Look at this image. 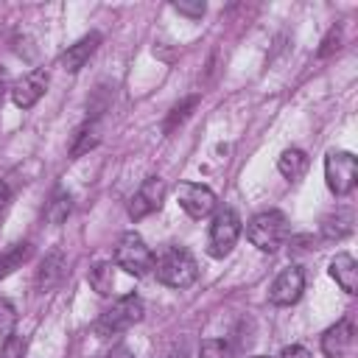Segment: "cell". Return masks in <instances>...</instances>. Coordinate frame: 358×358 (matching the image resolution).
<instances>
[{"label":"cell","mask_w":358,"mask_h":358,"mask_svg":"<svg viewBox=\"0 0 358 358\" xmlns=\"http://www.w3.org/2000/svg\"><path fill=\"white\" fill-rule=\"evenodd\" d=\"M154 271H157V280L162 285H168V288H187L199 277L196 257L185 246H168V249H162V255L154 260Z\"/></svg>","instance_id":"6da1fadb"},{"label":"cell","mask_w":358,"mask_h":358,"mask_svg":"<svg viewBox=\"0 0 358 358\" xmlns=\"http://www.w3.org/2000/svg\"><path fill=\"white\" fill-rule=\"evenodd\" d=\"M288 232H291V224L280 210H263L246 224V238L260 252H277L288 241Z\"/></svg>","instance_id":"7a4b0ae2"},{"label":"cell","mask_w":358,"mask_h":358,"mask_svg":"<svg viewBox=\"0 0 358 358\" xmlns=\"http://www.w3.org/2000/svg\"><path fill=\"white\" fill-rule=\"evenodd\" d=\"M143 299L137 296V294H126V296H120L109 310H103L98 319H95V324H92V330L101 336V338H106V336H117V333H123V330H129L131 324H137L140 319H143Z\"/></svg>","instance_id":"3957f363"},{"label":"cell","mask_w":358,"mask_h":358,"mask_svg":"<svg viewBox=\"0 0 358 358\" xmlns=\"http://www.w3.org/2000/svg\"><path fill=\"white\" fill-rule=\"evenodd\" d=\"M115 266L131 277H145L154 271V252L137 232H123L115 246Z\"/></svg>","instance_id":"277c9868"},{"label":"cell","mask_w":358,"mask_h":358,"mask_svg":"<svg viewBox=\"0 0 358 358\" xmlns=\"http://www.w3.org/2000/svg\"><path fill=\"white\" fill-rule=\"evenodd\" d=\"M324 179L330 193L336 196H347L352 193L355 182H358V159L352 151H327L324 157Z\"/></svg>","instance_id":"5b68a950"},{"label":"cell","mask_w":358,"mask_h":358,"mask_svg":"<svg viewBox=\"0 0 358 358\" xmlns=\"http://www.w3.org/2000/svg\"><path fill=\"white\" fill-rule=\"evenodd\" d=\"M241 235V218L232 207H224L213 215L210 224V235H207V252L210 257H227L232 252V246L238 243Z\"/></svg>","instance_id":"8992f818"},{"label":"cell","mask_w":358,"mask_h":358,"mask_svg":"<svg viewBox=\"0 0 358 358\" xmlns=\"http://www.w3.org/2000/svg\"><path fill=\"white\" fill-rule=\"evenodd\" d=\"M165 182L159 179V176H148L140 187H137V193L129 199V215L134 218V221H140V218H145V215H151V213H157L159 207H162V201H165Z\"/></svg>","instance_id":"52a82bcc"},{"label":"cell","mask_w":358,"mask_h":358,"mask_svg":"<svg viewBox=\"0 0 358 358\" xmlns=\"http://www.w3.org/2000/svg\"><path fill=\"white\" fill-rule=\"evenodd\" d=\"M176 199L179 207L190 215V218H207L215 210V193L207 185H196V182H182L176 187Z\"/></svg>","instance_id":"ba28073f"},{"label":"cell","mask_w":358,"mask_h":358,"mask_svg":"<svg viewBox=\"0 0 358 358\" xmlns=\"http://www.w3.org/2000/svg\"><path fill=\"white\" fill-rule=\"evenodd\" d=\"M302 291H305V274H302V268L299 266H288V268H282L274 277V282L268 288V299H271V305L288 308V305H294L302 296Z\"/></svg>","instance_id":"9c48e42d"},{"label":"cell","mask_w":358,"mask_h":358,"mask_svg":"<svg viewBox=\"0 0 358 358\" xmlns=\"http://www.w3.org/2000/svg\"><path fill=\"white\" fill-rule=\"evenodd\" d=\"M45 90H48V70H42V67L25 73L22 78H17V81L8 87L11 101H14V106H20V109H31V106L45 95Z\"/></svg>","instance_id":"30bf717a"},{"label":"cell","mask_w":358,"mask_h":358,"mask_svg":"<svg viewBox=\"0 0 358 358\" xmlns=\"http://www.w3.org/2000/svg\"><path fill=\"white\" fill-rule=\"evenodd\" d=\"M352 338H355V327L350 319H338L336 324H330L324 333H322V352L327 358H341L350 347H352Z\"/></svg>","instance_id":"8fae6325"},{"label":"cell","mask_w":358,"mask_h":358,"mask_svg":"<svg viewBox=\"0 0 358 358\" xmlns=\"http://www.w3.org/2000/svg\"><path fill=\"white\" fill-rule=\"evenodd\" d=\"M98 45H101V34H98V31H92V34L81 36L78 42L67 45V50L62 53L59 64H62L67 73H76V70H81V67L90 62V56L98 50Z\"/></svg>","instance_id":"7c38bea8"},{"label":"cell","mask_w":358,"mask_h":358,"mask_svg":"<svg viewBox=\"0 0 358 358\" xmlns=\"http://www.w3.org/2000/svg\"><path fill=\"white\" fill-rule=\"evenodd\" d=\"M62 274H64V255H62L59 249H53V252L45 255V260H42L39 268H36V277H34L36 291H39V294L50 291V288L62 280Z\"/></svg>","instance_id":"4fadbf2b"},{"label":"cell","mask_w":358,"mask_h":358,"mask_svg":"<svg viewBox=\"0 0 358 358\" xmlns=\"http://www.w3.org/2000/svg\"><path fill=\"white\" fill-rule=\"evenodd\" d=\"M330 277L338 282L341 291L355 294V291H358V263H355V257L347 255V252L336 255V257L330 260Z\"/></svg>","instance_id":"5bb4252c"},{"label":"cell","mask_w":358,"mask_h":358,"mask_svg":"<svg viewBox=\"0 0 358 358\" xmlns=\"http://www.w3.org/2000/svg\"><path fill=\"white\" fill-rule=\"evenodd\" d=\"M352 224H355V213L350 207H336L333 213H327L322 218V238L327 241H341L352 232Z\"/></svg>","instance_id":"9a60e30c"},{"label":"cell","mask_w":358,"mask_h":358,"mask_svg":"<svg viewBox=\"0 0 358 358\" xmlns=\"http://www.w3.org/2000/svg\"><path fill=\"white\" fill-rule=\"evenodd\" d=\"M308 165H310V159H308V154H305L302 148H285V151L280 154V159H277V171H280L288 182L302 179V176L308 173Z\"/></svg>","instance_id":"2e32d148"},{"label":"cell","mask_w":358,"mask_h":358,"mask_svg":"<svg viewBox=\"0 0 358 358\" xmlns=\"http://www.w3.org/2000/svg\"><path fill=\"white\" fill-rule=\"evenodd\" d=\"M31 257V243H14L0 255V280L22 268V263Z\"/></svg>","instance_id":"e0dca14e"},{"label":"cell","mask_w":358,"mask_h":358,"mask_svg":"<svg viewBox=\"0 0 358 358\" xmlns=\"http://www.w3.org/2000/svg\"><path fill=\"white\" fill-rule=\"evenodd\" d=\"M90 285H92L101 296H109L112 288H115V266H112V263H98V266H92V271H90Z\"/></svg>","instance_id":"ac0fdd59"},{"label":"cell","mask_w":358,"mask_h":358,"mask_svg":"<svg viewBox=\"0 0 358 358\" xmlns=\"http://www.w3.org/2000/svg\"><path fill=\"white\" fill-rule=\"evenodd\" d=\"M95 145H98V129H95V126H81V129L76 131V137H73L70 157H81V154H87V151L95 148Z\"/></svg>","instance_id":"d6986e66"},{"label":"cell","mask_w":358,"mask_h":358,"mask_svg":"<svg viewBox=\"0 0 358 358\" xmlns=\"http://www.w3.org/2000/svg\"><path fill=\"white\" fill-rule=\"evenodd\" d=\"M70 210H73V201H70V196L67 193H56L53 196V201L48 204V221L50 224H62L67 215H70Z\"/></svg>","instance_id":"ffe728a7"},{"label":"cell","mask_w":358,"mask_h":358,"mask_svg":"<svg viewBox=\"0 0 358 358\" xmlns=\"http://www.w3.org/2000/svg\"><path fill=\"white\" fill-rule=\"evenodd\" d=\"M199 358H232V347L224 338H204L199 347Z\"/></svg>","instance_id":"44dd1931"},{"label":"cell","mask_w":358,"mask_h":358,"mask_svg":"<svg viewBox=\"0 0 358 358\" xmlns=\"http://www.w3.org/2000/svg\"><path fill=\"white\" fill-rule=\"evenodd\" d=\"M0 358H25V338L20 333H8L0 347Z\"/></svg>","instance_id":"7402d4cb"},{"label":"cell","mask_w":358,"mask_h":358,"mask_svg":"<svg viewBox=\"0 0 358 358\" xmlns=\"http://www.w3.org/2000/svg\"><path fill=\"white\" fill-rule=\"evenodd\" d=\"M14 324H17V310H14V305H11L6 296H0V336L14 333Z\"/></svg>","instance_id":"603a6c76"},{"label":"cell","mask_w":358,"mask_h":358,"mask_svg":"<svg viewBox=\"0 0 358 358\" xmlns=\"http://www.w3.org/2000/svg\"><path fill=\"white\" fill-rule=\"evenodd\" d=\"M193 106H196V98H187V101H182L179 106H173V112H171V117H168V123H165V131H173L176 123H182Z\"/></svg>","instance_id":"cb8c5ba5"},{"label":"cell","mask_w":358,"mask_h":358,"mask_svg":"<svg viewBox=\"0 0 358 358\" xmlns=\"http://www.w3.org/2000/svg\"><path fill=\"white\" fill-rule=\"evenodd\" d=\"M338 42H341V31H338V28H333V31L324 36V42H322V48H319V56H327V53L338 50Z\"/></svg>","instance_id":"d4e9b609"},{"label":"cell","mask_w":358,"mask_h":358,"mask_svg":"<svg viewBox=\"0 0 358 358\" xmlns=\"http://www.w3.org/2000/svg\"><path fill=\"white\" fill-rule=\"evenodd\" d=\"M173 8L179 11V14H185V17H201L204 14V3L199 0V3H173Z\"/></svg>","instance_id":"484cf974"},{"label":"cell","mask_w":358,"mask_h":358,"mask_svg":"<svg viewBox=\"0 0 358 358\" xmlns=\"http://www.w3.org/2000/svg\"><path fill=\"white\" fill-rule=\"evenodd\" d=\"M280 358H310V352H308L302 344H291V347H285V350L280 352Z\"/></svg>","instance_id":"4316f807"},{"label":"cell","mask_w":358,"mask_h":358,"mask_svg":"<svg viewBox=\"0 0 358 358\" xmlns=\"http://www.w3.org/2000/svg\"><path fill=\"white\" fill-rule=\"evenodd\" d=\"M106 358H134V352H131L126 344H115V347L106 352Z\"/></svg>","instance_id":"83f0119b"},{"label":"cell","mask_w":358,"mask_h":358,"mask_svg":"<svg viewBox=\"0 0 358 358\" xmlns=\"http://www.w3.org/2000/svg\"><path fill=\"white\" fill-rule=\"evenodd\" d=\"M8 201H11V190H8V185L0 179V215L6 213V207H8Z\"/></svg>","instance_id":"f1b7e54d"},{"label":"cell","mask_w":358,"mask_h":358,"mask_svg":"<svg viewBox=\"0 0 358 358\" xmlns=\"http://www.w3.org/2000/svg\"><path fill=\"white\" fill-rule=\"evenodd\" d=\"M6 87H8V76H6V70L0 67V109H3V95H6Z\"/></svg>","instance_id":"f546056e"},{"label":"cell","mask_w":358,"mask_h":358,"mask_svg":"<svg viewBox=\"0 0 358 358\" xmlns=\"http://www.w3.org/2000/svg\"><path fill=\"white\" fill-rule=\"evenodd\" d=\"M252 358H268V355H252Z\"/></svg>","instance_id":"4dcf8cb0"}]
</instances>
